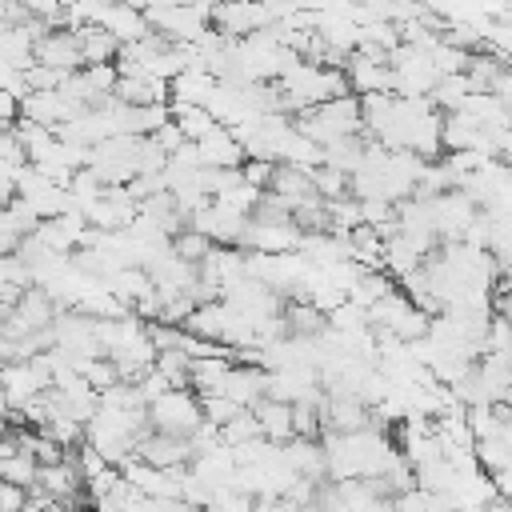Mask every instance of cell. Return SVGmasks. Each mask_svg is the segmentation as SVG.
I'll return each instance as SVG.
<instances>
[{"instance_id": "cell-1", "label": "cell", "mask_w": 512, "mask_h": 512, "mask_svg": "<svg viewBox=\"0 0 512 512\" xmlns=\"http://www.w3.org/2000/svg\"><path fill=\"white\" fill-rule=\"evenodd\" d=\"M148 408V428L156 432H172V436H192L204 416H200V400L192 388H168L156 400L144 404Z\"/></svg>"}, {"instance_id": "cell-2", "label": "cell", "mask_w": 512, "mask_h": 512, "mask_svg": "<svg viewBox=\"0 0 512 512\" xmlns=\"http://www.w3.org/2000/svg\"><path fill=\"white\" fill-rule=\"evenodd\" d=\"M476 212L480 208L460 188H448V192L432 196V232H436V240H460L464 228L476 220Z\"/></svg>"}, {"instance_id": "cell-3", "label": "cell", "mask_w": 512, "mask_h": 512, "mask_svg": "<svg viewBox=\"0 0 512 512\" xmlns=\"http://www.w3.org/2000/svg\"><path fill=\"white\" fill-rule=\"evenodd\" d=\"M132 456L140 464H152V468H184L192 460V444L188 436H172V432H156L148 428L136 444H132Z\"/></svg>"}, {"instance_id": "cell-4", "label": "cell", "mask_w": 512, "mask_h": 512, "mask_svg": "<svg viewBox=\"0 0 512 512\" xmlns=\"http://www.w3.org/2000/svg\"><path fill=\"white\" fill-rule=\"evenodd\" d=\"M32 60L36 64H48L56 72H76L84 68L80 64V44H76V32L72 28H48L32 40Z\"/></svg>"}, {"instance_id": "cell-5", "label": "cell", "mask_w": 512, "mask_h": 512, "mask_svg": "<svg viewBox=\"0 0 512 512\" xmlns=\"http://www.w3.org/2000/svg\"><path fill=\"white\" fill-rule=\"evenodd\" d=\"M80 112L84 108H76L72 100H64L56 88H48V92H24L16 100V116L20 120H32V124H44V128H56V124H64V120H72Z\"/></svg>"}, {"instance_id": "cell-6", "label": "cell", "mask_w": 512, "mask_h": 512, "mask_svg": "<svg viewBox=\"0 0 512 512\" xmlns=\"http://www.w3.org/2000/svg\"><path fill=\"white\" fill-rule=\"evenodd\" d=\"M32 484H36L40 492H48L56 504H76V500H80V492H84V476H80V468H76L72 452H68L64 460H56V464H40Z\"/></svg>"}, {"instance_id": "cell-7", "label": "cell", "mask_w": 512, "mask_h": 512, "mask_svg": "<svg viewBox=\"0 0 512 512\" xmlns=\"http://www.w3.org/2000/svg\"><path fill=\"white\" fill-rule=\"evenodd\" d=\"M196 144V156H200V168H240L244 164V148H240V140L232 136V128H224V124H216V128H208L200 140H192Z\"/></svg>"}, {"instance_id": "cell-8", "label": "cell", "mask_w": 512, "mask_h": 512, "mask_svg": "<svg viewBox=\"0 0 512 512\" xmlns=\"http://www.w3.org/2000/svg\"><path fill=\"white\" fill-rule=\"evenodd\" d=\"M100 28L112 32L120 44H132V40H144L148 36V20H144V8H132L124 0H112L100 16Z\"/></svg>"}, {"instance_id": "cell-9", "label": "cell", "mask_w": 512, "mask_h": 512, "mask_svg": "<svg viewBox=\"0 0 512 512\" xmlns=\"http://www.w3.org/2000/svg\"><path fill=\"white\" fill-rule=\"evenodd\" d=\"M112 96L120 104H168V80H156V76H144V72H128V76H116Z\"/></svg>"}, {"instance_id": "cell-10", "label": "cell", "mask_w": 512, "mask_h": 512, "mask_svg": "<svg viewBox=\"0 0 512 512\" xmlns=\"http://www.w3.org/2000/svg\"><path fill=\"white\" fill-rule=\"evenodd\" d=\"M248 412L256 416L260 436H264L268 444H284V440H292V404L272 400V396H260Z\"/></svg>"}, {"instance_id": "cell-11", "label": "cell", "mask_w": 512, "mask_h": 512, "mask_svg": "<svg viewBox=\"0 0 512 512\" xmlns=\"http://www.w3.org/2000/svg\"><path fill=\"white\" fill-rule=\"evenodd\" d=\"M264 192L280 196V200L288 204V212H292V204H300L304 196H316L312 172H308V168H296V164H272V180H268Z\"/></svg>"}, {"instance_id": "cell-12", "label": "cell", "mask_w": 512, "mask_h": 512, "mask_svg": "<svg viewBox=\"0 0 512 512\" xmlns=\"http://www.w3.org/2000/svg\"><path fill=\"white\" fill-rule=\"evenodd\" d=\"M76 44H80V64H112L120 52V40L112 32H104L100 24H80L72 28Z\"/></svg>"}, {"instance_id": "cell-13", "label": "cell", "mask_w": 512, "mask_h": 512, "mask_svg": "<svg viewBox=\"0 0 512 512\" xmlns=\"http://www.w3.org/2000/svg\"><path fill=\"white\" fill-rule=\"evenodd\" d=\"M212 88H216V76H208L204 68H184L168 80V104H204Z\"/></svg>"}, {"instance_id": "cell-14", "label": "cell", "mask_w": 512, "mask_h": 512, "mask_svg": "<svg viewBox=\"0 0 512 512\" xmlns=\"http://www.w3.org/2000/svg\"><path fill=\"white\" fill-rule=\"evenodd\" d=\"M168 248H172V256H180V260H188V264H200L216 244H212L204 232H196V228H180L176 236H168Z\"/></svg>"}, {"instance_id": "cell-15", "label": "cell", "mask_w": 512, "mask_h": 512, "mask_svg": "<svg viewBox=\"0 0 512 512\" xmlns=\"http://www.w3.org/2000/svg\"><path fill=\"white\" fill-rule=\"evenodd\" d=\"M216 436H220V444H224V448H236V444L260 440V424H256V416L244 408V412H236L232 420H224V424L216 428Z\"/></svg>"}, {"instance_id": "cell-16", "label": "cell", "mask_w": 512, "mask_h": 512, "mask_svg": "<svg viewBox=\"0 0 512 512\" xmlns=\"http://www.w3.org/2000/svg\"><path fill=\"white\" fill-rule=\"evenodd\" d=\"M308 172H312V188H316L320 200H340V196H348V172H340V168H332V164H316V168H308Z\"/></svg>"}, {"instance_id": "cell-17", "label": "cell", "mask_w": 512, "mask_h": 512, "mask_svg": "<svg viewBox=\"0 0 512 512\" xmlns=\"http://www.w3.org/2000/svg\"><path fill=\"white\" fill-rule=\"evenodd\" d=\"M0 480L28 488V484L36 480V460H32L28 452H12V456H4V460H0Z\"/></svg>"}, {"instance_id": "cell-18", "label": "cell", "mask_w": 512, "mask_h": 512, "mask_svg": "<svg viewBox=\"0 0 512 512\" xmlns=\"http://www.w3.org/2000/svg\"><path fill=\"white\" fill-rule=\"evenodd\" d=\"M20 76H24V92H48V88H56L64 80V72H56L48 64H36V60L28 68H20Z\"/></svg>"}, {"instance_id": "cell-19", "label": "cell", "mask_w": 512, "mask_h": 512, "mask_svg": "<svg viewBox=\"0 0 512 512\" xmlns=\"http://www.w3.org/2000/svg\"><path fill=\"white\" fill-rule=\"evenodd\" d=\"M148 136H152V140H156V148H160V152H164V156H172V152H176V148H180V144H184V140H188V136H184V132H180V128H176V120H172V116H168V120H164V124H160V128H152V132H148Z\"/></svg>"}, {"instance_id": "cell-20", "label": "cell", "mask_w": 512, "mask_h": 512, "mask_svg": "<svg viewBox=\"0 0 512 512\" xmlns=\"http://www.w3.org/2000/svg\"><path fill=\"white\" fill-rule=\"evenodd\" d=\"M240 180H244L248 188H256V192H264L268 180H272V160H244V164H240Z\"/></svg>"}, {"instance_id": "cell-21", "label": "cell", "mask_w": 512, "mask_h": 512, "mask_svg": "<svg viewBox=\"0 0 512 512\" xmlns=\"http://www.w3.org/2000/svg\"><path fill=\"white\" fill-rule=\"evenodd\" d=\"M12 120H16V96L0 88V128H12Z\"/></svg>"}]
</instances>
